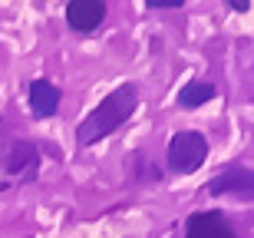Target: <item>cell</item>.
<instances>
[{"mask_svg":"<svg viewBox=\"0 0 254 238\" xmlns=\"http://www.w3.org/2000/svg\"><path fill=\"white\" fill-rule=\"evenodd\" d=\"M211 195H238L245 202H254V172L245 165H228L208 182Z\"/></svg>","mask_w":254,"mask_h":238,"instance_id":"3957f363","label":"cell"},{"mask_svg":"<svg viewBox=\"0 0 254 238\" xmlns=\"http://www.w3.org/2000/svg\"><path fill=\"white\" fill-rule=\"evenodd\" d=\"M0 162H3V169H7L17 182L37 179V172H40V153L30 143H13L7 153L0 156Z\"/></svg>","mask_w":254,"mask_h":238,"instance_id":"277c9868","label":"cell"},{"mask_svg":"<svg viewBox=\"0 0 254 238\" xmlns=\"http://www.w3.org/2000/svg\"><path fill=\"white\" fill-rule=\"evenodd\" d=\"M135 106H139V89H135L132 83H126V86H119L116 93H109L103 103L83 119L79 133H76L79 146H93V143H99L103 136L116 133V129L135 113Z\"/></svg>","mask_w":254,"mask_h":238,"instance_id":"6da1fadb","label":"cell"},{"mask_svg":"<svg viewBox=\"0 0 254 238\" xmlns=\"http://www.w3.org/2000/svg\"><path fill=\"white\" fill-rule=\"evenodd\" d=\"M185 238H235L221 212H195L185 225Z\"/></svg>","mask_w":254,"mask_h":238,"instance_id":"5b68a950","label":"cell"},{"mask_svg":"<svg viewBox=\"0 0 254 238\" xmlns=\"http://www.w3.org/2000/svg\"><path fill=\"white\" fill-rule=\"evenodd\" d=\"M211 96H215V86L211 83H205V79H191V83L179 93V106L182 109H198V106H205Z\"/></svg>","mask_w":254,"mask_h":238,"instance_id":"ba28073f","label":"cell"},{"mask_svg":"<svg viewBox=\"0 0 254 238\" xmlns=\"http://www.w3.org/2000/svg\"><path fill=\"white\" fill-rule=\"evenodd\" d=\"M208 156V143L201 133H179L172 136L169 143V165L172 172H179V175H189L195 172Z\"/></svg>","mask_w":254,"mask_h":238,"instance_id":"7a4b0ae2","label":"cell"},{"mask_svg":"<svg viewBox=\"0 0 254 238\" xmlns=\"http://www.w3.org/2000/svg\"><path fill=\"white\" fill-rule=\"evenodd\" d=\"M152 10H172V7H182V0H149Z\"/></svg>","mask_w":254,"mask_h":238,"instance_id":"9c48e42d","label":"cell"},{"mask_svg":"<svg viewBox=\"0 0 254 238\" xmlns=\"http://www.w3.org/2000/svg\"><path fill=\"white\" fill-rule=\"evenodd\" d=\"M57 106H60V89L53 83H47V79L30 83V109H33V116L47 119V116L57 113Z\"/></svg>","mask_w":254,"mask_h":238,"instance_id":"52a82bcc","label":"cell"},{"mask_svg":"<svg viewBox=\"0 0 254 238\" xmlns=\"http://www.w3.org/2000/svg\"><path fill=\"white\" fill-rule=\"evenodd\" d=\"M66 20H69L73 30L89 33V30H96L106 20V3L103 0H73V3L66 7Z\"/></svg>","mask_w":254,"mask_h":238,"instance_id":"8992f818","label":"cell"}]
</instances>
